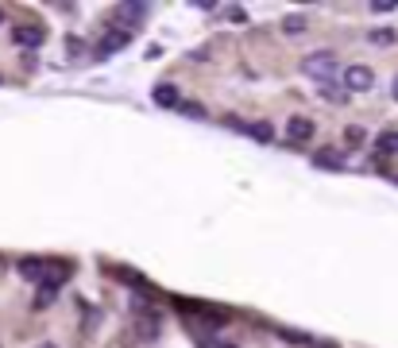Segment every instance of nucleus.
<instances>
[{
	"instance_id": "412c9836",
	"label": "nucleus",
	"mask_w": 398,
	"mask_h": 348,
	"mask_svg": "<svg viewBox=\"0 0 398 348\" xmlns=\"http://www.w3.org/2000/svg\"><path fill=\"white\" fill-rule=\"evenodd\" d=\"M213 348H236V345H213Z\"/></svg>"
},
{
	"instance_id": "20e7f679",
	"label": "nucleus",
	"mask_w": 398,
	"mask_h": 348,
	"mask_svg": "<svg viewBox=\"0 0 398 348\" xmlns=\"http://www.w3.org/2000/svg\"><path fill=\"white\" fill-rule=\"evenodd\" d=\"M371 85H375V70L371 66H348L344 70V89L364 93V89H371Z\"/></svg>"
},
{
	"instance_id": "2eb2a0df",
	"label": "nucleus",
	"mask_w": 398,
	"mask_h": 348,
	"mask_svg": "<svg viewBox=\"0 0 398 348\" xmlns=\"http://www.w3.org/2000/svg\"><path fill=\"white\" fill-rule=\"evenodd\" d=\"M282 31H306V16H286V24H282Z\"/></svg>"
},
{
	"instance_id": "6e6552de",
	"label": "nucleus",
	"mask_w": 398,
	"mask_h": 348,
	"mask_svg": "<svg viewBox=\"0 0 398 348\" xmlns=\"http://www.w3.org/2000/svg\"><path fill=\"white\" fill-rule=\"evenodd\" d=\"M375 147H379L383 155H398V128H387V132H379Z\"/></svg>"
},
{
	"instance_id": "9d476101",
	"label": "nucleus",
	"mask_w": 398,
	"mask_h": 348,
	"mask_svg": "<svg viewBox=\"0 0 398 348\" xmlns=\"http://www.w3.org/2000/svg\"><path fill=\"white\" fill-rule=\"evenodd\" d=\"M314 163L317 166H329V171H344V155H340V151H317Z\"/></svg>"
},
{
	"instance_id": "4468645a",
	"label": "nucleus",
	"mask_w": 398,
	"mask_h": 348,
	"mask_svg": "<svg viewBox=\"0 0 398 348\" xmlns=\"http://www.w3.org/2000/svg\"><path fill=\"white\" fill-rule=\"evenodd\" d=\"M321 97H329V101H344V89H340V85H332V82H321Z\"/></svg>"
},
{
	"instance_id": "9b49d317",
	"label": "nucleus",
	"mask_w": 398,
	"mask_h": 348,
	"mask_svg": "<svg viewBox=\"0 0 398 348\" xmlns=\"http://www.w3.org/2000/svg\"><path fill=\"white\" fill-rule=\"evenodd\" d=\"M54 298H59V287H47V282H43L39 294H35V310H47Z\"/></svg>"
},
{
	"instance_id": "ddd939ff",
	"label": "nucleus",
	"mask_w": 398,
	"mask_h": 348,
	"mask_svg": "<svg viewBox=\"0 0 398 348\" xmlns=\"http://www.w3.org/2000/svg\"><path fill=\"white\" fill-rule=\"evenodd\" d=\"M140 337H143V340H155V337H159V317H155V314L140 317Z\"/></svg>"
},
{
	"instance_id": "f8f14e48",
	"label": "nucleus",
	"mask_w": 398,
	"mask_h": 348,
	"mask_svg": "<svg viewBox=\"0 0 398 348\" xmlns=\"http://www.w3.org/2000/svg\"><path fill=\"white\" fill-rule=\"evenodd\" d=\"M248 132L256 136L259 143H271V140H274V128L267 124V120H256V124H248Z\"/></svg>"
},
{
	"instance_id": "0eeeda50",
	"label": "nucleus",
	"mask_w": 398,
	"mask_h": 348,
	"mask_svg": "<svg viewBox=\"0 0 398 348\" xmlns=\"http://www.w3.org/2000/svg\"><path fill=\"white\" fill-rule=\"evenodd\" d=\"M286 136H290L294 143H298V140H309V136H314V124H309L306 116H290V124H286Z\"/></svg>"
},
{
	"instance_id": "aec40b11",
	"label": "nucleus",
	"mask_w": 398,
	"mask_h": 348,
	"mask_svg": "<svg viewBox=\"0 0 398 348\" xmlns=\"http://www.w3.org/2000/svg\"><path fill=\"white\" fill-rule=\"evenodd\" d=\"M390 97H395V101H398V78H395V85H390Z\"/></svg>"
},
{
	"instance_id": "423d86ee",
	"label": "nucleus",
	"mask_w": 398,
	"mask_h": 348,
	"mask_svg": "<svg viewBox=\"0 0 398 348\" xmlns=\"http://www.w3.org/2000/svg\"><path fill=\"white\" fill-rule=\"evenodd\" d=\"M20 279H27V282H39L43 275H47V263L43 259H35V256H27V259H20Z\"/></svg>"
},
{
	"instance_id": "f03ea898",
	"label": "nucleus",
	"mask_w": 398,
	"mask_h": 348,
	"mask_svg": "<svg viewBox=\"0 0 398 348\" xmlns=\"http://www.w3.org/2000/svg\"><path fill=\"white\" fill-rule=\"evenodd\" d=\"M147 4H117V8H112V20H117V24H124L120 27V31H128V27H140L143 20H147Z\"/></svg>"
},
{
	"instance_id": "dca6fc26",
	"label": "nucleus",
	"mask_w": 398,
	"mask_h": 348,
	"mask_svg": "<svg viewBox=\"0 0 398 348\" xmlns=\"http://www.w3.org/2000/svg\"><path fill=\"white\" fill-rule=\"evenodd\" d=\"M371 43H379V47H390V43H395V31H371Z\"/></svg>"
},
{
	"instance_id": "f3484780",
	"label": "nucleus",
	"mask_w": 398,
	"mask_h": 348,
	"mask_svg": "<svg viewBox=\"0 0 398 348\" xmlns=\"http://www.w3.org/2000/svg\"><path fill=\"white\" fill-rule=\"evenodd\" d=\"M344 140H348V143H364V128L348 124V128H344Z\"/></svg>"
},
{
	"instance_id": "4be33fe9",
	"label": "nucleus",
	"mask_w": 398,
	"mask_h": 348,
	"mask_svg": "<svg viewBox=\"0 0 398 348\" xmlns=\"http://www.w3.org/2000/svg\"><path fill=\"white\" fill-rule=\"evenodd\" d=\"M39 348H54V345H39Z\"/></svg>"
},
{
	"instance_id": "1a4fd4ad",
	"label": "nucleus",
	"mask_w": 398,
	"mask_h": 348,
	"mask_svg": "<svg viewBox=\"0 0 398 348\" xmlns=\"http://www.w3.org/2000/svg\"><path fill=\"white\" fill-rule=\"evenodd\" d=\"M151 97H155V105H163V108H175L178 105V89H175V85H155Z\"/></svg>"
},
{
	"instance_id": "6ab92c4d",
	"label": "nucleus",
	"mask_w": 398,
	"mask_h": 348,
	"mask_svg": "<svg viewBox=\"0 0 398 348\" xmlns=\"http://www.w3.org/2000/svg\"><path fill=\"white\" fill-rule=\"evenodd\" d=\"M228 20H236V24H248V12H244V8H233V12H228Z\"/></svg>"
},
{
	"instance_id": "5701e85b",
	"label": "nucleus",
	"mask_w": 398,
	"mask_h": 348,
	"mask_svg": "<svg viewBox=\"0 0 398 348\" xmlns=\"http://www.w3.org/2000/svg\"><path fill=\"white\" fill-rule=\"evenodd\" d=\"M0 20H4V12H0Z\"/></svg>"
},
{
	"instance_id": "f257e3e1",
	"label": "nucleus",
	"mask_w": 398,
	"mask_h": 348,
	"mask_svg": "<svg viewBox=\"0 0 398 348\" xmlns=\"http://www.w3.org/2000/svg\"><path fill=\"white\" fill-rule=\"evenodd\" d=\"M302 74L317 78V82H332V74H337V55L332 50H314V55L302 58Z\"/></svg>"
},
{
	"instance_id": "a211bd4d",
	"label": "nucleus",
	"mask_w": 398,
	"mask_h": 348,
	"mask_svg": "<svg viewBox=\"0 0 398 348\" xmlns=\"http://www.w3.org/2000/svg\"><path fill=\"white\" fill-rule=\"evenodd\" d=\"M390 8H395V0H375L371 4V12H390Z\"/></svg>"
},
{
	"instance_id": "7ed1b4c3",
	"label": "nucleus",
	"mask_w": 398,
	"mask_h": 348,
	"mask_svg": "<svg viewBox=\"0 0 398 348\" xmlns=\"http://www.w3.org/2000/svg\"><path fill=\"white\" fill-rule=\"evenodd\" d=\"M12 39H16V47H24V50H39L43 43H47V31H43L39 24H20L16 31H12Z\"/></svg>"
},
{
	"instance_id": "39448f33",
	"label": "nucleus",
	"mask_w": 398,
	"mask_h": 348,
	"mask_svg": "<svg viewBox=\"0 0 398 348\" xmlns=\"http://www.w3.org/2000/svg\"><path fill=\"white\" fill-rule=\"evenodd\" d=\"M128 43H132V35L120 31V27H112V31H105V39H101L97 55H117V50H124Z\"/></svg>"
}]
</instances>
